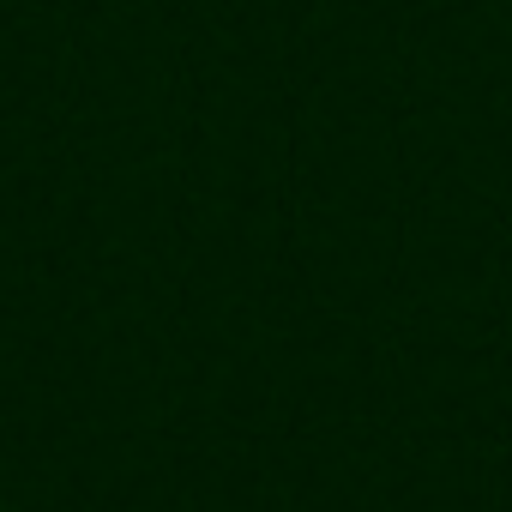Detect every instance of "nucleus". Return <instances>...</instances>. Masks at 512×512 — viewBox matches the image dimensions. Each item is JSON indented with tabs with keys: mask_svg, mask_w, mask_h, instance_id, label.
<instances>
[]
</instances>
